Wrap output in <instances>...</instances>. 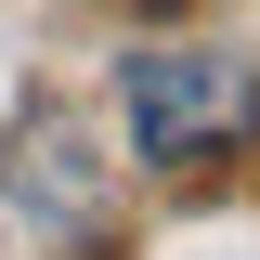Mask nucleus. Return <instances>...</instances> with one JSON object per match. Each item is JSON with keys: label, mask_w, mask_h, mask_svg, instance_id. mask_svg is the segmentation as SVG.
Returning <instances> with one entry per match:
<instances>
[{"label": "nucleus", "mask_w": 260, "mask_h": 260, "mask_svg": "<svg viewBox=\"0 0 260 260\" xmlns=\"http://www.w3.org/2000/svg\"><path fill=\"white\" fill-rule=\"evenodd\" d=\"M117 104H130V143L169 156V169L234 156V143L260 130V78H247L234 52H208V39H156V52H130V65H117Z\"/></svg>", "instance_id": "nucleus-1"}]
</instances>
